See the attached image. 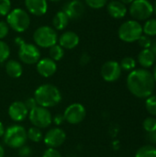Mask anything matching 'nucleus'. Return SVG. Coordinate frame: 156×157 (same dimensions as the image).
Masks as SVG:
<instances>
[{
  "label": "nucleus",
  "mask_w": 156,
  "mask_h": 157,
  "mask_svg": "<svg viewBox=\"0 0 156 157\" xmlns=\"http://www.w3.org/2000/svg\"><path fill=\"white\" fill-rule=\"evenodd\" d=\"M9 26L5 21H0V40L6 38L9 32Z\"/></svg>",
  "instance_id": "33"
},
{
  "label": "nucleus",
  "mask_w": 156,
  "mask_h": 157,
  "mask_svg": "<svg viewBox=\"0 0 156 157\" xmlns=\"http://www.w3.org/2000/svg\"><path fill=\"white\" fill-rule=\"evenodd\" d=\"M150 50L152 51V52L154 53V57H155L156 59V40H154V41H152Z\"/></svg>",
  "instance_id": "40"
},
{
  "label": "nucleus",
  "mask_w": 156,
  "mask_h": 157,
  "mask_svg": "<svg viewBox=\"0 0 156 157\" xmlns=\"http://www.w3.org/2000/svg\"><path fill=\"white\" fill-rule=\"evenodd\" d=\"M4 155H5V151H4L3 147L1 146V144H0V157H4Z\"/></svg>",
  "instance_id": "43"
},
{
  "label": "nucleus",
  "mask_w": 156,
  "mask_h": 157,
  "mask_svg": "<svg viewBox=\"0 0 156 157\" xmlns=\"http://www.w3.org/2000/svg\"><path fill=\"white\" fill-rule=\"evenodd\" d=\"M121 75V68L118 62L108 61L101 67V75L107 82L117 81Z\"/></svg>",
  "instance_id": "11"
},
{
  "label": "nucleus",
  "mask_w": 156,
  "mask_h": 157,
  "mask_svg": "<svg viewBox=\"0 0 156 157\" xmlns=\"http://www.w3.org/2000/svg\"><path fill=\"white\" fill-rule=\"evenodd\" d=\"M63 121H65V120H64L63 115L57 114V115L53 118V122H54L56 125H60V124H62V123L63 122Z\"/></svg>",
  "instance_id": "38"
},
{
  "label": "nucleus",
  "mask_w": 156,
  "mask_h": 157,
  "mask_svg": "<svg viewBox=\"0 0 156 157\" xmlns=\"http://www.w3.org/2000/svg\"><path fill=\"white\" fill-rule=\"evenodd\" d=\"M130 13L137 20H145L153 15L154 6L148 0H134L131 4Z\"/></svg>",
  "instance_id": "8"
},
{
  "label": "nucleus",
  "mask_w": 156,
  "mask_h": 157,
  "mask_svg": "<svg viewBox=\"0 0 156 157\" xmlns=\"http://www.w3.org/2000/svg\"><path fill=\"white\" fill-rule=\"evenodd\" d=\"M120 65L121 70L132 71L136 66V61L132 57H125L121 60Z\"/></svg>",
  "instance_id": "26"
},
{
  "label": "nucleus",
  "mask_w": 156,
  "mask_h": 157,
  "mask_svg": "<svg viewBox=\"0 0 156 157\" xmlns=\"http://www.w3.org/2000/svg\"><path fill=\"white\" fill-rule=\"evenodd\" d=\"M138 62L143 67L149 68L154 63L155 57L150 49H143L138 55Z\"/></svg>",
  "instance_id": "20"
},
{
  "label": "nucleus",
  "mask_w": 156,
  "mask_h": 157,
  "mask_svg": "<svg viewBox=\"0 0 156 157\" xmlns=\"http://www.w3.org/2000/svg\"><path fill=\"white\" fill-rule=\"evenodd\" d=\"M119 1H120L124 5H129V4H131L134 0H119Z\"/></svg>",
  "instance_id": "42"
},
{
  "label": "nucleus",
  "mask_w": 156,
  "mask_h": 157,
  "mask_svg": "<svg viewBox=\"0 0 156 157\" xmlns=\"http://www.w3.org/2000/svg\"><path fill=\"white\" fill-rule=\"evenodd\" d=\"M36 68L38 73L43 76V77H50L51 75H53L57 70V64L56 63L51 59L50 57H46V58H42L40 59L39 62L36 63Z\"/></svg>",
  "instance_id": "15"
},
{
  "label": "nucleus",
  "mask_w": 156,
  "mask_h": 157,
  "mask_svg": "<svg viewBox=\"0 0 156 157\" xmlns=\"http://www.w3.org/2000/svg\"><path fill=\"white\" fill-rule=\"evenodd\" d=\"M27 137L33 143H39L42 140L43 135L40 128L33 126L27 131Z\"/></svg>",
  "instance_id": "24"
},
{
  "label": "nucleus",
  "mask_w": 156,
  "mask_h": 157,
  "mask_svg": "<svg viewBox=\"0 0 156 157\" xmlns=\"http://www.w3.org/2000/svg\"><path fill=\"white\" fill-rule=\"evenodd\" d=\"M127 86L135 97L143 98L152 95L154 90L155 81L153 74L146 69H136L127 77Z\"/></svg>",
  "instance_id": "1"
},
{
  "label": "nucleus",
  "mask_w": 156,
  "mask_h": 157,
  "mask_svg": "<svg viewBox=\"0 0 156 157\" xmlns=\"http://www.w3.org/2000/svg\"><path fill=\"white\" fill-rule=\"evenodd\" d=\"M118 34L121 40L134 42L143 35V26L136 20H127L120 25Z\"/></svg>",
  "instance_id": "6"
},
{
  "label": "nucleus",
  "mask_w": 156,
  "mask_h": 157,
  "mask_svg": "<svg viewBox=\"0 0 156 157\" xmlns=\"http://www.w3.org/2000/svg\"><path fill=\"white\" fill-rule=\"evenodd\" d=\"M86 110L85 107L80 103H74L68 106L64 112V120L71 124H78L84 121L86 118Z\"/></svg>",
  "instance_id": "10"
},
{
  "label": "nucleus",
  "mask_w": 156,
  "mask_h": 157,
  "mask_svg": "<svg viewBox=\"0 0 156 157\" xmlns=\"http://www.w3.org/2000/svg\"><path fill=\"white\" fill-rule=\"evenodd\" d=\"M135 157H156V148L153 145H144L137 151Z\"/></svg>",
  "instance_id": "22"
},
{
  "label": "nucleus",
  "mask_w": 156,
  "mask_h": 157,
  "mask_svg": "<svg viewBox=\"0 0 156 157\" xmlns=\"http://www.w3.org/2000/svg\"><path fill=\"white\" fill-rule=\"evenodd\" d=\"M51 2H58V1H60V0H51Z\"/></svg>",
  "instance_id": "46"
},
{
  "label": "nucleus",
  "mask_w": 156,
  "mask_h": 157,
  "mask_svg": "<svg viewBox=\"0 0 156 157\" xmlns=\"http://www.w3.org/2000/svg\"><path fill=\"white\" fill-rule=\"evenodd\" d=\"M66 139V134L60 128H52L47 132L44 136V144L49 148H57L61 146Z\"/></svg>",
  "instance_id": "12"
},
{
  "label": "nucleus",
  "mask_w": 156,
  "mask_h": 157,
  "mask_svg": "<svg viewBox=\"0 0 156 157\" xmlns=\"http://www.w3.org/2000/svg\"><path fill=\"white\" fill-rule=\"evenodd\" d=\"M29 114V109L25 106L24 102L15 101L8 108V115L10 119L16 122L23 121Z\"/></svg>",
  "instance_id": "14"
},
{
  "label": "nucleus",
  "mask_w": 156,
  "mask_h": 157,
  "mask_svg": "<svg viewBox=\"0 0 156 157\" xmlns=\"http://www.w3.org/2000/svg\"><path fill=\"white\" fill-rule=\"evenodd\" d=\"M18 46V57L23 63L35 64L39 62L40 59V52L38 46L25 41L21 42Z\"/></svg>",
  "instance_id": "9"
},
{
  "label": "nucleus",
  "mask_w": 156,
  "mask_h": 157,
  "mask_svg": "<svg viewBox=\"0 0 156 157\" xmlns=\"http://www.w3.org/2000/svg\"><path fill=\"white\" fill-rule=\"evenodd\" d=\"M33 40L36 46L40 48H51L57 44L58 35L54 29L50 26L39 27L33 33Z\"/></svg>",
  "instance_id": "5"
},
{
  "label": "nucleus",
  "mask_w": 156,
  "mask_h": 157,
  "mask_svg": "<svg viewBox=\"0 0 156 157\" xmlns=\"http://www.w3.org/2000/svg\"><path fill=\"white\" fill-rule=\"evenodd\" d=\"M63 11L67 15L69 19H78L84 15L86 6L81 0H70L64 5Z\"/></svg>",
  "instance_id": "13"
},
{
  "label": "nucleus",
  "mask_w": 156,
  "mask_h": 157,
  "mask_svg": "<svg viewBox=\"0 0 156 157\" xmlns=\"http://www.w3.org/2000/svg\"><path fill=\"white\" fill-rule=\"evenodd\" d=\"M79 41H80L79 36L75 32L71 31V30L63 32L60 36V38H58L59 45L62 48L67 49V50L74 49L79 44Z\"/></svg>",
  "instance_id": "17"
},
{
  "label": "nucleus",
  "mask_w": 156,
  "mask_h": 157,
  "mask_svg": "<svg viewBox=\"0 0 156 157\" xmlns=\"http://www.w3.org/2000/svg\"><path fill=\"white\" fill-rule=\"evenodd\" d=\"M37 104L43 108H51L58 105L62 100L60 90L53 85L44 84L40 86L34 93Z\"/></svg>",
  "instance_id": "2"
},
{
  "label": "nucleus",
  "mask_w": 156,
  "mask_h": 157,
  "mask_svg": "<svg viewBox=\"0 0 156 157\" xmlns=\"http://www.w3.org/2000/svg\"><path fill=\"white\" fill-rule=\"evenodd\" d=\"M11 11L10 0H0V16H7Z\"/></svg>",
  "instance_id": "31"
},
{
  "label": "nucleus",
  "mask_w": 156,
  "mask_h": 157,
  "mask_svg": "<svg viewBox=\"0 0 156 157\" xmlns=\"http://www.w3.org/2000/svg\"><path fill=\"white\" fill-rule=\"evenodd\" d=\"M42 157H62L60 152L55 148H48L44 151Z\"/></svg>",
  "instance_id": "34"
},
{
  "label": "nucleus",
  "mask_w": 156,
  "mask_h": 157,
  "mask_svg": "<svg viewBox=\"0 0 156 157\" xmlns=\"http://www.w3.org/2000/svg\"><path fill=\"white\" fill-rule=\"evenodd\" d=\"M69 20L70 19L67 15L63 10H61L54 15L52 18V26L57 30H63L68 26Z\"/></svg>",
  "instance_id": "21"
},
{
  "label": "nucleus",
  "mask_w": 156,
  "mask_h": 157,
  "mask_svg": "<svg viewBox=\"0 0 156 157\" xmlns=\"http://www.w3.org/2000/svg\"><path fill=\"white\" fill-rule=\"evenodd\" d=\"M138 42L140 46L143 47V49H150L151 44H152V40L147 35H142L138 40Z\"/></svg>",
  "instance_id": "32"
},
{
  "label": "nucleus",
  "mask_w": 156,
  "mask_h": 157,
  "mask_svg": "<svg viewBox=\"0 0 156 157\" xmlns=\"http://www.w3.org/2000/svg\"><path fill=\"white\" fill-rule=\"evenodd\" d=\"M6 72L12 78H18L22 75L23 68L19 62L16 60H8L6 63Z\"/></svg>",
  "instance_id": "19"
},
{
  "label": "nucleus",
  "mask_w": 156,
  "mask_h": 157,
  "mask_svg": "<svg viewBox=\"0 0 156 157\" xmlns=\"http://www.w3.org/2000/svg\"><path fill=\"white\" fill-rule=\"evenodd\" d=\"M110 1H112V0H110Z\"/></svg>",
  "instance_id": "47"
},
{
  "label": "nucleus",
  "mask_w": 156,
  "mask_h": 157,
  "mask_svg": "<svg viewBox=\"0 0 156 157\" xmlns=\"http://www.w3.org/2000/svg\"><path fill=\"white\" fill-rule=\"evenodd\" d=\"M147 140L154 144H156V131L154 132H148V135H147Z\"/></svg>",
  "instance_id": "37"
},
{
  "label": "nucleus",
  "mask_w": 156,
  "mask_h": 157,
  "mask_svg": "<svg viewBox=\"0 0 156 157\" xmlns=\"http://www.w3.org/2000/svg\"><path fill=\"white\" fill-rule=\"evenodd\" d=\"M145 107L150 114L156 116V96L148 97L145 102Z\"/></svg>",
  "instance_id": "28"
},
{
  "label": "nucleus",
  "mask_w": 156,
  "mask_h": 157,
  "mask_svg": "<svg viewBox=\"0 0 156 157\" xmlns=\"http://www.w3.org/2000/svg\"><path fill=\"white\" fill-rule=\"evenodd\" d=\"M25 6L29 13L34 16H43L48 10L47 0H25Z\"/></svg>",
  "instance_id": "16"
},
{
  "label": "nucleus",
  "mask_w": 156,
  "mask_h": 157,
  "mask_svg": "<svg viewBox=\"0 0 156 157\" xmlns=\"http://www.w3.org/2000/svg\"><path fill=\"white\" fill-rule=\"evenodd\" d=\"M24 104H25V106L27 107V109H29V111L31 110V109H33L35 107L38 106L37 101H36V99H35L34 98H28V99L26 100V102H24Z\"/></svg>",
  "instance_id": "36"
},
{
  "label": "nucleus",
  "mask_w": 156,
  "mask_h": 157,
  "mask_svg": "<svg viewBox=\"0 0 156 157\" xmlns=\"http://www.w3.org/2000/svg\"><path fill=\"white\" fill-rule=\"evenodd\" d=\"M90 61V56L87 54V53H83L82 55H81V58H80V63H81V64H86L88 62Z\"/></svg>",
  "instance_id": "39"
},
{
  "label": "nucleus",
  "mask_w": 156,
  "mask_h": 157,
  "mask_svg": "<svg viewBox=\"0 0 156 157\" xmlns=\"http://www.w3.org/2000/svg\"><path fill=\"white\" fill-rule=\"evenodd\" d=\"M9 55H10L9 46L5 41L0 40V63L6 62L8 59Z\"/></svg>",
  "instance_id": "27"
},
{
  "label": "nucleus",
  "mask_w": 156,
  "mask_h": 157,
  "mask_svg": "<svg viewBox=\"0 0 156 157\" xmlns=\"http://www.w3.org/2000/svg\"><path fill=\"white\" fill-rule=\"evenodd\" d=\"M4 143L10 148L19 149L25 145L27 142V131L24 127L20 125H11L6 130L3 135Z\"/></svg>",
  "instance_id": "4"
},
{
  "label": "nucleus",
  "mask_w": 156,
  "mask_h": 157,
  "mask_svg": "<svg viewBox=\"0 0 156 157\" xmlns=\"http://www.w3.org/2000/svg\"><path fill=\"white\" fill-rule=\"evenodd\" d=\"M143 129L147 132H152L156 131V119L154 118H147L144 120L143 123Z\"/></svg>",
  "instance_id": "29"
},
{
  "label": "nucleus",
  "mask_w": 156,
  "mask_h": 157,
  "mask_svg": "<svg viewBox=\"0 0 156 157\" xmlns=\"http://www.w3.org/2000/svg\"><path fill=\"white\" fill-rule=\"evenodd\" d=\"M18 155L20 157H29L31 155V148L26 145H23L18 150Z\"/></svg>",
  "instance_id": "35"
},
{
  "label": "nucleus",
  "mask_w": 156,
  "mask_h": 157,
  "mask_svg": "<svg viewBox=\"0 0 156 157\" xmlns=\"http://www.w3.org/2000/svg\"><path fill=\"white\" fill-rule=\"evenodd\" d=\"M85 2L93 9H100L107 5L108 0H85Z\"/></svg>",
  "instance_id": "30"
},
{
  "label": "nucleus",
  "mask_w": 156,
  "mask_h": 157,
  "mask_svg": "<svg viewBox=\"0 0 156 157\" xmlns=\"http://www.w3.org/2000/svg\"><path fill=\"white\" fill-rule=\"evenodd\" d=\"M49 49H50L49 50L50 58L52 59L54 62L60 61L63 57V55H64V50L59 44H55V45L51 46Z\"/></svg>",
  "instance_id": "23"
},
{
  "label": "nucleus",
  "mask_w": 156,
  "mask_h": 157,
  "mask_svg": "<svg viewBox=\"0 0 156 157\" xmlns=\"http://www.w3.org/2000/svg\"><path fill=\"white\" fill-rule=\"evenodd\" d=\"M153 75H154V81L156 82V67L155 69H154V74H153Z\"/></svg>",
  "instance_id": "44"
},
{
  "label": "nucleus",
  "mask_w": 156,
  "mask_h": 157,
  "mask_svg": "<svg viewBox=\"0 0 156 157\" xmlns=\"http://www.w3.org/2000/svg\"><path fill=\"white\" fill-rule=\"evenodd\" d=\"M29 121L34 127L42 129L49 127L52 122V118L51 112L43 107L37 106L33 109L29 111Z\"/></svg>",
  "instance_id": "7"
},
{
  "label": "nucleus",
  "mask_w": 156,
  "mask_h": 157,
  "mask_svg": "<svg viewBox=\"0 0 156 157\" xmlns=\"http://www.w3.org/2000/svg\"><path fill=\"white\" fill-rule=\"evenodd\" d=\"M154 14H155L156 16V1L155 3H154Z\"/></svg>",
  "instance_id": "45"
},
{
  "label": "nucleus",
  "mask_w": 156,
  "mask_h": 157,
  "mask_svg": "<svg viewBox=\"0 0 156 157\" xmlns=\"http://www.w3.org/2000/svg\"><path fill=\"white\" fill-rule=\"evenodd\" d=\"M5 133V128L2 122H0V137H2Z\"/></svg>",
  "instance_id": "41"
},
{
  "label": "nucleus",
  "mask_w": 156,
  "mask_h": 157,
  "mask_svg": "<svg viewBox=\"0 0 156 157\" xmlns=\"http://www.w3.org/2000/svg\"><path fill=\"white\" fill-rule=\"evenodd\" d=\"M143 33L147 36H156V18L148 19L143 26Z\"/></svg>",
  "instance_id": "25"
},
{
  "label": "nucleus",
  "mask_w": 156,
  "mask_h": 157,
  "mask_svg": "<svg viewBox=\"0 0 156 157\" xmlns=\"http://www.w3.org/2000/svg\"><path fill=\"white\" fill-rule=\"evenodd\" d=\"M108 13L110 17L114 18H122L125 17L127 13L126 5L122 4L119 0H112L107 6Z\"/></svg>",
  "instance_id": "18"
},
{
  "label": "nucleus",
  "mask_w": 156,
  "mask_h": 157,
  "mask_svg": "<svg viewBox=\"0 0 156 157\" xmlns=\"http://www.w3.org/2000/svg\"><path fill=\"white\" fill-rule=\"evenodd\" d=\"M6 23L14 31L22 33L29 29L30 25V17L26 10L17 7L7 14Z\"/></svg>",
  "instance_id": "3"
}]
</instances>
